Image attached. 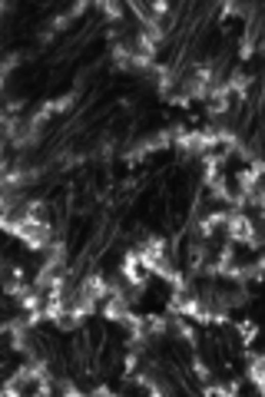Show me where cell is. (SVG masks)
Listing matches in <instances>:
<instances>
[{
    "label": "cell",
    "mask_w": 265,
    "mask_h": 397,
    "mask_svg": "<svg viewBox=\"0 0 265 397\" xmlns=\"http://www.w3.org/2000/svg\"><path fill=\"white\" fill-rule=\"evenodd\" d=\"M239 331H242V341H252V338H255V324H249V321L242 324Z\"/></svg>",
    "instance_id": "1"
},
{
    "label": "cell",
    "mask_w": 265,
    "mask_h": 397,
    "mask_svg": "<svg viewBox=\"0 0 265 397\" xmlns=\"http://www.w3.org/2000/svg\"><path fill=\"white\" fill-rule=\"evenodd\" d=\"M103 10H106V17H109V20L120 17V4H103Z\"/></svg>",
    "instance_id": "2"
}]
</instances>
